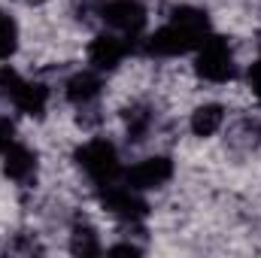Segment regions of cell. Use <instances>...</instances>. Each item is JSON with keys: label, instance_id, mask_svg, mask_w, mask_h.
Segmentation results:
<instances>
[{"label": "cell", "instance_id": "12", "mask_svg": "<svg viewBox=\"0 0 261 258\" xmlns=\"http://www.w3.org/2000/svg\"><path fill=\"white\" fill-rule=\"evenodd\" d=\"M21 137H18V122H15V116H9V113H3L0 110V155L12 146V143H18Z\"/></svg>", "mask_w": 261, "mask_h": 258}, {"label": "cell", "instance_id": "13", "mask_svg": "<svg viewBox=\"0 0 261 258\" xmlns=\"http://www.w3.org/2000/svg\"><path fill=\"white\" fill-rule=\"evenodd\" d=\"M246 88H249V94L255 97V104H261V55H255V61L246 67Z\"/></svg>", "mask_w": 261, "mask_h": 258}, {"label": "cell", "instance_id": "8", "mask_svg": "<svg viewBox=\"0 0 261 258\" xmlns=\"http://www.w3.org/2000/svg\"><path fill=\"white\" fill-rule=\"evenodd\" d=\"M0 173L6 183H12L18 189H34L40 179V152L24 140L12 143L0 155Z\"/></svg>", "mask_w": 261, "mask_h": 258}, {"label": "cell", "instance_id": "11", "mask_svg": "<svg viewBox=\"0 0 261 258\" xmlns=\"http://www.w3.org/2000/svg\"><path fill=\"white\" fill-rule=\"evenodd\" d=\"M21 49V24L12 12L0 9V61H12Z\"/></svg>", "mask_w": 261, "mask_h": 258}, {"label": "cell", "instance_id": "7", "mask_svg": "<svg viewBox=\"0 0 261 258\" xmlns=\"http://www.w3.org/2000/svg\"><path fill=\"white\" fill-rule=\"evenodd\" d=\"M103 94H107V76L94 67H76L61 79V97L73 110L100 107Z\"/></svg>", "mask_w": 261, "mask_h": 258}, {"label": "cell", "instance_id": "5", "mask_svg": "<svg viewBox=\"0 0 261 258\" xmlns=\"http://www.w3.org/2000/svg\"><path fill=\"white\" fill-rule=\"evenodd\" d=\"M137 46H140V40H130V37H122L116 31L100 28L85 46V61H88V67L100 70L103 76H113L128 64V58L137 55Z\"/></svg>", "mask_w": 261, "mask_h": 258}, {"label": "cell", "instance_id": "6", "mask_svg": "<svg viewBox=\"0 0 261 258\" xmlns=\"http://www.w3.org/2000/svg\"><path fill=\"white\" fill-rule=\"evenodd\" d=\"M176 176V161L173 155L167 152H149V155H140L125 164V173H122V183H128L130 189L149 194V192H161L173 183Z\"/></svg>", "mask_w": 261, "mask_h": 258}, {"label": "cell", "instance_id": "4", "mask_svg": "<svg viewBox=\"0 0 261 258\" xmlns=\"http://www.w3.org/2000/svg\"><path fill=\"white\" fill-rule=\"evenodd\" d=\"M91 18L103 31H116L130 40H143L149 31L146 0H91Z\"/></svg>", "mask_w": 261, "mask_h": 258}, {"label": "cell", "instance_id": "1", "mask_svg": "<svg viewBox=\"0 0 261 258\" xmlns=\"http://www.w3.org/2000/svg\"><path fill=\"white\" fill-rule=\"evenodd\" d=\"M210 34H213L210 12L195 3H179L164 15V21L155 31L143 34L137 55L155 58V61H176V58L192 55Z\"/></svg>", "mask_w": 261, "mask_h": 258}, {"label": "cell", "instance_id": "2", "mask_svg": "<svg viewBox=\"0 0 261 258\" xmlns=\"http://www.w3.org/2000/svg\"><path fill=\"white\" fill-rule=\"evenodd\" d=\"M70 161L73 167L88 179L91 189H100L107 183H119L122 173H125V158H122V149L113 137L107 134H91L88 140L76 143L73 152H70Z\"/></svg>", "mask_w": 261, "mask_h": 258}, {"label": "cell", "instance_id": "9", "mask_svg": "<svg viewBox=\"0 0 261 258\" xmlns=\"http://www.w3.org/2000/svg\"><path fill=\"white\" fill-rule=\"evenodd\" d=\"M6 104H9L18 116L43 122V119L49 116V107H52V88H49L43 79H28V76L21 73V79H18L15 88L9 91Z\"/></svg>", "mask_w": 261, "mask_h": 258}, {"label": "cell", "instance_id": "3", "mask_svg": "<svg viewBox=\"0 0 261 258\" xmlns=\"http://www.w3.org/2000/svg\"><path fill=\"white\" fill-rule=\"evenodd\" d=\"M192 73L203 85H231L240 76V61H237V46L228 34L213 31L195 52H192Z\"/></svg>", "mask_w": 261, "mask_h": 258}, {"label": "cell", "instance_id": "10", "mask_svg": "<svg viewBox=\"0 0 261 258\" xmlns=\"http://www.w3.org/2000/svg\"><path fill=\"white\" fill-rule=\"evenodd\" d=\"M228 116H231L228 104H222V100H200V104L192 107V113L186 119V128H189V134L195 140H213L216 134L225 131Z\"/></svg>", "mask_w": 261, "mask_h": 258}]
</instances>
